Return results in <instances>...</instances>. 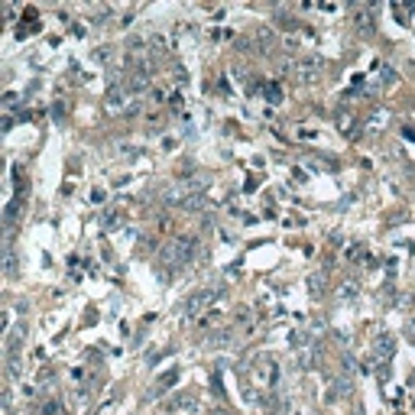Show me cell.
Segmentation results:
<instances>
[{"mask_svg": "<svg viewBox=\"0 0 415 415\" xmlns=\"http://www.w3.org/2000/svg\"><path fill=\"white\" fill-rule=\"evenodd\" d=\"M175 380H179V370H169L163 380H159V389H156V393H163V389H166V386H172Z\"/></svg>", "mask_w": 415, "mask_h": 415, "instance_id": "7", "label": "cell"}, {"mask_svg": "<svg viewBox=\"0 0 415 415\" xmlns=\"http://www.w3.org/2000/svg\"><path fill=\"white\" fill-rule=\"evenodd\" d=\"M405 334H409L412 341H415V321H409V325H405Z\"/></svg>", "mask_w": 415, "mask_h": 415, "instance_id": "10", "label": "cell"}, {"mask_svg": "<svg viewBox=\"0 0 415 415\" xmlns=\"http://www.w3.org/2000/svg\"><path fill=\"white\" fill-rule=\"evenodd\" d=\"M120 218H124V214H120V211H117V208H111V211H107V214H104V230H114V227H117V224H120Z\"/></svg>", "mask_w": 415, "mask_h": 415, "instance_id": "6", "label": "cell"}, {"mask_svg": "<svg viewBox=\"0 0 415 415\" xmlns=\"http://www.w3.org/2000/svg\"><path fill=\"white\" fill-rule=\"evenodd\" d=\"M318 68H321V62H318V59H302V62H298V78H302V81H315V78H318Z\"/></svg>", "mask_w": 415, "mask_h": 415, "instance_id": "4", "label": "cell"}, {"mask_svg": "<svg viewBox=\"0 0 415 415\" xmlns=\"http://www.w3.org/2000/svg\"><path fill=\"white\" fill-rule=\"evenodd\" d=\"M211 298H214V292L201 289V292H195V295H191V298H185V305H182V312H185V315H195L198 308H204V305L211 302Z\"/></svg>", "mask_w": 415, "mask_h": 415, "instance_id": "3", "label": "cell"}, {"mask_svg": "<svg viewBox=\"0 0 415 415\" xmlns=\"http://www.w3.org/2000/svg\"><path fill=\"white\" fill-rule=\"evenodd\" d=\"M191 253H195V240H191V237H175V240L166 247L163 260H169V263H188Z\"/></svg>", "mask_w": 415, "mask_h": 415, "instance_id": "1", "label": "cell"}, {"mask_svg": "<svg viewBox=\"0 0 415 415\" xmlns=\"http://www.w3.org/2000/svg\"><path fill=\"white\" fill-rule=\"evenodd\" d=\"M393 347H396V337L393 334H380V337H376V353H380V357H389Z\"/></svg>", "mask_w": 415, "mask_h": 415, "instance_id": "5", "label": "cell"}, {"mask_svg": "<svg viewBox=\"0 0 415 415\" xmlns=\"http://www.w3.org/2000/svg\"><path fill=\"white\" fill-rule=\"evenodd\" d=\"M127 104H130V91L127 88H120L117 81L107 88V94H104V107H107V114H120V111H127Z\"/></svg>", "mask_w": 415, "mask_h": 415, "instance_id": "2", "label": "cell"}, {"mask_svg": "<svg viewBox=\"0 0 415 415\" xmlns=\"http://www.w3.org/2000/svg\"><path fill=\"white\" fill-rule=\"evenodd\" d=\"M263 91H266V97H270L273 104H276V101H279V97H282V91H279V84H276V81H270V84H266Z\"/></svg>", "mask_w": 415, "mask_h": 415, "instance_id": "8", "label": "cell"}, {"mask_svg": "<svg viewBox=\"0 0 415 415\" xmlns=\"http://www.w3.org/2000/svg\"><path fill=\"white\" fill-rule=\"evenodd\" d=\"M353 292H357V286H353V282H344V289H341V295H353Z\"/></svg>", "mask_w": 415, "mask_h": 415, "instance_id": "9", "label": "cell"}]
</instances>
